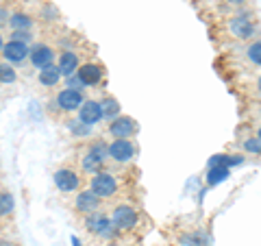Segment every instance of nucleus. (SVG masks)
<instances>
[{"label":"nucleus","mask_w":261,"mask_h":246,"mask_svg":"<svg viewBox=\"0 0 261 246\" xmlns=\"http://www.w3.org/2000/svg\"><path fill=\"white\" fill-rule=\"evenodd\" d=\"M89 190H92L98 199L105 201V199H111V196L118 194V181L116 177L109 175V172H96V175L92 177V181H89Z\"/></svg>","instance_id":"nucleus-1"},{"label":"nucleus","mask_w":261,"mask_h":246,"mask_svg":"<svg viewBox=\"0 0 261 246\" xmlns=\"http://www.w3.org/2000/svg\"><path fill=\"white\" fill-rule=\"evenodd\" d=\"M111 223H113V229H118V231H128V229H133L137 223L135 207L133 205H126V203L118 205L111 214Z\"/></svg>","instance_id":"nucleus-2"},{"label":"nucleus","mask_w":261,"mask_h":246,"mask_svg":"<svg viewBox=\"0 0 261 246\" xmlns=\"http://www.w3.org/2000/svg\"><path fill=\"white\" fill-rule=\"evenodd\" d=\"M107 149H109V159H113L116 163H130L135 157V146L130 139H113Z\"/></svg>","instance_id":"nucleus-3"},{"label":"nucleus","mask_w":261,"mask_h":246,"mask_svg":"<svg viewBox=\"0 0 261 246\" xmlns=\"http://www.w3.org/2000/svg\"><path fill=\"white\" fill-rule=\"evenodd\" d=\"M55 185H57V190L65 194L76 192L81 185V175L72 168H59L55 172Z\"/></svg>","instance_id":"nucleus-4"},{"label":"nucleus","mask_w":261,"mask_h":246,"mask_svg":"<svg viewBox=\"0 0 261 246\" xmlns=\"http://www.w3.org/2000/svg\"><path fill=\"white\" fill-rule=\"evenodd\" d=\"M228 31H231L238 39H250V37H255L257 29H255V22L250 20L248 13H240V15H235V18H231Z\"/></svg>","instance_id":"nucleus-5"},{"label":"nucleus","mask_w":261,"mask_h":246,"mask_svg":"<svg viewBox=\"0 0 261 246\" xmlns=\"http://www.w3.org/2000/svg\"><path fill=\"white\" fill-rule=\"evenodd\" d=\"M83 103H85V98H83L81 92H76V89H61V92L57 94V98H55V105L65 113L79 111Z\"/></svg>","instance_id":"nucleus-6"},{"label":"nucleus","mask_w":261,"mask_h":246,"mask_svg":"<svg viewBox=\"0 0 261 246\" xmlns=\"http://www.w3.org/2000/svg\"><path fill=\"white\" fill-rule=\"evenodd\" d=\"M85 229L89 233H94V235H111L113 223H111V218H107L100 209H98V211H94V214H87Z\"/></svg>","instance_id":"nucleus-7"},{"label":"nucleus","mask_w":261,"mask_h":246,"mask_svg":"<svg viewBox=\"0 0 261 246\" xmlns=\"http://www.w3.org/2000/svg\"><path fill=\"white\" fill-rule=\"evenodd\" d=\"M135 133H137V122L130 116H118L109 125V135H113L116 139H128Z\"/></svg>","instance_id":"nucleus-8"},{"label":"nucleus","mask_w":261,"mask_h":246,"mask_svg":"<svg viewBox=\"0 0 261 246\" xmlns=\"http://www.w3.org/2000/svg\"><path fill=\"white\" fill-rule=\"evenodd\" d=\"M74 209L79 211V214H94V211L100 209V199L92 192V190H83V192H79L76 194V199H74Z\"/></svg>","instance_id":"nucleus-9"},{"label":"nucleus","mask_w":261,"mask_h":246,"mask_svg":"<svg viewBox=\"0 0 261 246\" xmlns=\"http://www.w3.org/2000/svg\"><path fill=\"white\" fill-rule=\"evenodd\" d=\"M79 118L85 127H94L102 118V105L100 101H85L79 109Z\"/></svg>","instance_id":"nucleus-10"},{"label":"nucleus","mask_w":261,"mask_h":246,"mask_svg":"<svg viewBox=\"0 0 261 246\" xmlns=\"http://www.w3.org/2000/svg\"><path fill=\"white\" fill-rule=\"evenodd\" d=\"M31 63L35 65V68H46V65H53L55 61V48L48 46V44H37L31 48V55H29Z\"/></svg>","instance_id":"nucleus-11"},{"label":"nucleus","mask_w":261,"mask_h":246,"mask_svg":"<svg viewBox=\"0 0 261 246\" xmlns=\"http://www.w3.org/2000/svg\"><path fill=\"white\" fill-rule=\"evenodd\" d=\"M31 55V48H29V44H24V42H15V39H9V42L5 44V48H3V57L9 63H20V61H24L27 57Z\"/></svg>","instance_id":"nucleus-12"},{"label":"nucleus","mask_w":261,"mask_h":246,"mask_svg":"<svg viewBox=\"0 0 261 246\" xmlns=\"http://www.w3.org/2000/svg\"><path fill=\"white\" fill-rule=\"evenodd\" d=\"M76 72H79V79H81V83H83V85H96V83H100V79L105 75L102 65H98V63H85V65H81Z\"/></svg>","instance_id":"nucleus-13"},{"label":"nucleus","mask_w":261,"mask_h":246,"mask_svg":"<svg viewBox=\"0 0 261 246\" xmlns=\"http://www.w3.org/2000/svg\"><path fill=\"white\" fill-rule=\"evenodd\" d=\"M57 68H59L61 77L70 79L72 75H76V70H79V57L72 51H63L59 55V63H57Z\"/></svg>","instance_id":"nucleus-14"},{"label":"nucleus","mask_w":261,"mask_h":246,"mask_svg":"<svg viewBox=\"0 0 261 246\" xmlns=\"http://www.w3.org/2000/svg\"><path fill=\"white\" fill-rule=\"evenodd\" d=\"M39 83H42L44 87H55L57 83L61 81V72L57 65H46V68L39 70Z\"/></svg>","instance_id":"nucleus-15"},{"label":"nucleus","mask_w":261,"mask_h":246,"mask_svg":"<svg viewBox=\"0 0 261 246\" xmlns=\"http://www.w3.org/2000/svg\"><path fill=\"white\" fill-rule=\"evenodd\" d=\"M9 27H11V31H31L33 29V18L29 13L15 11V13L9 15Z\"/></svg>","instance_id":"nucleus-16"},{"label":"nucleus","mask_w":261,"mask_h":246,"mask_svg":"<svg viewBox=\"0 0 261 246\" xmlns=\"http://www.w3.org/2000/svg\"><path fill=\"white\" fill-rule=\"evenodd\" d=\"M100 105H102V118L113 120V118L120 116V105H118V101L113 96H107L105 101H100Z\"/></svg>","instance_id":"nucleus-17"},{"label":"nucleus","mask_w":261,"mask_h":246,"mask_svg":"<svg viewBox=\"0 0 261 246\" xmlns=\"http://www.w3.org/2000/svg\"><path fill=\"white\" fill-rule=\"evenodd\" d=\"M102 159H98L96 155L92 151H87L85 153V157H83V170L85 172H92V175H96V172H100L102 170Z\"/></svg>","instance_id":"nucleus-18"},{"label":"nucleus","mask_w":261,"mask_h":246,"mask_svg":"<svg viewBox=\"0 0 261 246\" xmlns=\"http://www.w3.org/2000/svg\"><path fill=\"white\" fill-rule=\"evenodd\" d=\"M13 196H11V192H7V190H3L0 192V218H9L11 214H13Z\"/></svg>","instance_id":"nucleus-19"},{"label":"nucleus","mask_w":261,"mask_h":246,"mask_svg":"<svg viewBox=\"0 0 261 246\" xmlns=\"http://www.w3.org/2000/svg\"><path fill=\"white\" fill-rule=\"evenodd\" d=\"M18 81V72H15L13 65L7 61V63H0V83L9 85V83H15Z\"/></svg>","instance_id":"nucleus-20"},{"label":"nucleus","mask_w":261,"mask_h":246,"mask_svg":"<svg viewBox=\"0 0 261 246\" xmlns=\"http://www.w3.org/2000/svg\"><path fill=\"white\" fill-rule=\"evenodd\" d=\"M246 57L255 63V65H261V39H257V42H252L248 44L246 48Z\"/></svg>","instance_id":"nucleus-21"},{"label":"nucleus","mask_w":261,"mask_h":246,"mask_svg":"<svg viewBox=\"0 0 261 246\" xmlns=\"http://www.w3.org/2000/svg\"><path fill=\"white\" fill-rule=\"evenodd\" d=\"M242 149L246 153H252V155H261V139L255 135V137H246L242 142Z\"/></svg>","instance_id":"nucleus-22"},{"label":"nucleus","mask_w":261,"mask_h":246,"mask_svg":"<svg viewBox=\"0 0 261 246\" xmlns=\"http://www.w3.org/2000/svg\"><path fill=\"white\" fill-rule=\"evenodd\" d=\"M11 39H15V42L29 44L31 39H33V33H31V31H13V33H11Z\"/></svg>","instance_id":"nucleus-23"},{"label":"nucleus","mask_w":261,"mask_h":246,"mask_svg":"<svg viewBox=\"0 0 261 246\" xmlns=\"http://www.w3.org/2000/svg\"><path fill=\"white\" fill-rule=\"evenodd\" d=\"M228 175V170L226 168H218V170H211V177H209V183L214 185L216 181H222V179Z\"/></svg>","instance_id":"nucleus-24"},{"label":"nucleus","mask_w":261,"mask_h":246,"mask_svg":"<svg viewBox=\"0 0 261 246\" xmlns=\"http://www.w3.org/2000/svg\"><path fill=\"white\" fill-rule=\"evenodd\" d=\"M7 22H9V11H7L5 7H0V27L7 24Z\"/></svg>","instance_id":"nucleus-25"},{"label":"nucleus","mask_w":261,"mask_h":246,"mask_svg":"<svg viewBox=\"0 0 261 246\" xmlns=\"http://www.w3.org/2000/svg\"><path fill=\"white\" fill-rule=\"evenodd\" d=\"M226 3H228V5H244L246 0H226Z\"/></svg>","instance_id":"nucleus-26"},{"label":"nucleus","mask_w":261,"mask_h":246,"mask_svg":"<svg viewBox=\"0 0 261 246\" xmlns=\"http://www.w3.org/2000/svg\"><path fill=\"white\" fill-rule=\"evenodd\" d=\"M3 48H5V42H3V33H0V53H3Z\"/></svg>","instance_id":"nucleus-27"},{"label":"nucleus","mask_w":261,"mask_h":246,"mask_svg":"<svg viewBox=\"0 0 261 246\" xmlns=\"http://www.w3.org/2000/svg\"><path fill=\"white\" fill-rule=\"evenodd\" d=\"M257 92H259V96H261V77H259V81H257Z\"/></svg>","instance_id":"nucleus-28"},{"label":"nucleus","mask_w":261,"mask_h":246,"mask_svg":"<svg viewBox=\"0 0 261 246\" xmlns=\"http://www.w3.org/2000/svg\"><path fill=\"white\" fill-rule=\"evenodd\" d=\"M257 137H259V139H261V127H259V129H257Z\"/></svg>","instance_id":"nucleus-29"},{"label":"nucleus","mask_w":261,"mask_h":246,"mask_svg":"<svg viewBox=\"0 0 261 246\" xmlns=\"http://www.w3.org/2000/svg\"><path fill=\"white\" fill-rule=\"evenodd\" d=\"M107 246H120V244H107Z\"/></svg>","instance_id":"nucleus-30"},{"label":"nucleus","mask_w":261,"mask_h":246,"mask_svg":"<svg viewBox=\"0 0 261 246\" xmlns=\"http://www.w3.org/2000/svg\"><path fill=\"white\" fill-rule=\"evenodd\" d=\"M0 246H5V242H0Z\"/></svg>","instance_id":"nucleus-31"}]
</instances>
